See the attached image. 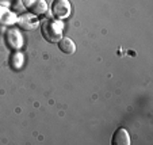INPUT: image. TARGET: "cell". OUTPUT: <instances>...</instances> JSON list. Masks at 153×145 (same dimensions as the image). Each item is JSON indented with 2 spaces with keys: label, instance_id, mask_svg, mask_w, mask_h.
I'll return each mask as SVG.
<instances>
[{
  "label": "cell",
  "instance_id": "6da1fadb",
  "mask_svg": "<svg viewBox=\"0 0 153 145\" xmlns=\"http://www.w3.org/2000/svg\"><path fill=\"white\" fill-rule=\"evenodd\" d=\"M41 31H42V37L50 42V44H57L58 41L61 39V26L56 22V20H50V19H46V20H42L41 23Z\"/></svg>",
  "mask_w": 153,
  "mask_h": 145
},
{
  "label": "cell",
  "instance_id": "7a4b0ae2",
  "mask_svg": "<svg viewBox=\"0 0 153 145\" xmlns=\"http://www.w3.org/2000/svg\"><path fill=\"white\" fill-rule=\"evenodd\" d=\"M52 12L57 19H65L71 14V3L68 0H54L52 4Z\"/></svg>",
  "mask_w": 153,
  "mask_h": 145
},
{
  "label": "cell",
  "instance_id": "3957f363",
  "mask_svg": "<svg viewBox=\"0 0 153 145\" xmlns=\"http://www.w3.org/2000/svg\"><path fill=\"white\" fill-rule=\"evenodd\" d=\"M23 6L34 15H42L48 11V4L45 0H23Z\"/></svg>",
  "mask_w": 153,
  "mask_h": 145
},
{
  "label": "cell",
  "instance_id": "277c9868",
  "mask_svg": "<svg viewBox=\"0 0 153 145\" xmlns=\"http://www.w3.org/2000/svg\"><path fill=\"white\" fill-rule=\"evenodd\" d=\"M15 23H16L20 29L30 31V30H34L35 27L38 26V19L33 14H23V15H20L19 18H16V22H15Z\"/></svg>",
  "mask_w": 153,
  "mask_h": 145
},
{
  "label": "cell",
  "instance_id": "5b68a950",
  "mask_svg": "<svg viewBox=\"0 0 153 145\" xmlns=\"http://www.w3.org/2000/svg\"><path fill=\"white\" fill-rule=\"evenodd\" d=\"M7 42H8L11 49L18 50L23 45V38H22V35H20V33L18 31V30L12 29V30L7 31Z\"/></svg>",
  "mask_w": 153,
  "mask_h": 145
},
{
  "label": "cell",
  "instance_id": "8992f818",
  "mask_svg": "<svg viewBox=\"0 0 153 145\" xmlns=\"http://www.w3.org/2000/svg\"><path fill=\"white\" fill-rule=\"evenodd\" d=\"M113 145H130V136L126 129L119 128L113 136Z\"/></svg>",
  "mask_w": 153,
  "mask_h": 145
},
{
  "label": "cell",
  "instance_id": "52a82bcc",
  "mask_svg": "<svg viewBox=\"0 0 153 145\" xmlns=\"http://www.w3.org/2000/svg\"><path fill=\"white\" fill-rule=\"evenodd\" d=\"M57 45H58V49H60L62 53H65V54H73V53L76 52L75 42L68 37L61 38V39L57 42Z\"/></svg>",
  "mask_w": 153,
  "mask_h": 145
},
{
  "label": "cell",
  "instance_id": "ba28073f",
  "mask_svg": "<svg viewBox=\"0 0 153 145\" xmlns=\"http://www.w3.org/2000/svg\"><path fill=\"white\" fill-rule=\"evenodd\" d=\"M16 22V16L12 14L11 11H8L4 7H0V23L3 25H11Z\"/></svg>",
  "mask_w": 153,
  "mask_h": 145
},
{
  "label": "cell",
  "instance_id": "9c48e42d",
  "mask_svg": "<svg viewBox=\"0 0 153 145\" xmlns=\"http://www.w3.org/2000/svg\"><path fill=\"white\" fill-rule=\"evenodd\" d=\"M12 62L15 64V67H16V68H19L20 65L23 64V57H22V56L18 53V54L14 56V58H12Z\"/></svg>",
  "mask_w": 153,
  "mask_h": 145
}]
</instances>
